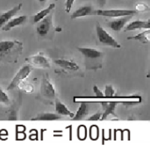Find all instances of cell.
I'll return each instance as SVG.
<instances>
[{"instance_id": "cell-1", "label": "cell", "mask_w": 150, "mask_h": 158, "mask_svg": "<svg viewBox=\"0 0 150 158\" xmlns=\"http://www.w3.org/2000/svg\"><path fill=\"white\" fill-rule=\"evenodd\" d=\"M96 33H97L98 40L102 45L108 46L111 48H121L120 44L107 31H106L100 26L99 23H97L96 25Z\"/></svg>"}, {"instance_id": "cell-2", "label": "cell", "mask_w": 150, "mask_h": 158, "mask_svg": "<svg viewBox=\"0 0 150 158\" xmlns=\"http://www.w3.org/2000/svg\"><path fill=\"white\" fill-rule=\"evenodd\" d=\"M32 71H33V67L31 65H29V64L23 65L22 67L19 69V70L17 72L16 75L14 76V77L11 79L10 85L7 87V90H11L17 88L22 81L27 78L28 76L31 74Z\"/></svg>"}, {"instance_id": "cell-3", "label": "cell", "mask_w": 150, "mask_h": 158, "mask_svg": "<svg viewBox=\"0 0 150 158\" xmlns=\"http://www.w3.org/2000/svg\"><path fill=\"white\" fill-rule=\"evenodd\" d=\"M138 13L135 10H128V9H109V10H96L95 15H99L103 17L109 18H119L127 15H134Z\"/></svg>"}, {"instance_id": "cell-4", "label": "cell", "mask_w": 150, "mask_h": 158, "mask_svg": "<svg viewBox=\"0 0 150 158\" xmlns=\"http://www.w3.org/2000/svg\"><path fill=\"white\" fill-rule=\"evenodd\" d=\"M77 49L84 56L86 62L92 63L93 62H98L99 60H102L103 53L101 51L96 49V48H77Z\"/></svg>"}, {"instance_id": "cell-5", "label": "cell", "mask_w": 150, "mask_h": 158, "mask_svg": "<svg viewBox=\"0 0 150 158\" xmlns=\"http://www.w3.org/2000/svg\"><path fill=\"white\" fill-rule=\"evenodd\" d=\"M27 62H29L31 65L38 67V68L41 69H49L50 68V62L48 61V59L47 57L43 56L41 53L34 55L32 56L27 57Z\"/></svg>"}, {"instance_id": "cell-6", "label": "cell", "mask_w": 150, "mask_h": 158, "mask_svg": "<svg viewBox=\"0 0 150 158\" xmlns=\"http://www.w3.org/2000/svg\"><path fill=\"white\" fill-rule=\"evenodd\" d=\"M40 92H41V95L47 98H53L56 97L55 87H54L53 84L50 82L49 78L48 77H44L41 81Z\"/></svg>"}, {"instance_id": "cell-7", "label": "cell", "mask_w": 150, "mask_h": 158, "mask_svg": "<svg viewBox=\"0 0 150 158\" xmlns=\"http://www.w3.org/2000/svg\"><path fill=\"white\" fill-rule=\"evenodd\" d=\"M50 14H48L47 17H45L44 19H42L40 21L38 22V26L36 27V32L41 37L46 36L51 30V27H52V16Z\"/></svg>"}, {"instance_id": "cell-8", "label": "cell", "mask_w": 150, "mask_h": 158, "mask_svg": "<svg viewBox=\"0 0 150 158\" xmlns=\"http://www.w3.org/2000/svg\"><path fill=\"white\" fill-rule=\"evenodd\" d=\"M133 15H127V16H123L119 17L118 19L115 20H111L110 22H108L107 26L113 31L115 32H120L122 31V29L125 27V26L127 25V23L130 21V19L133 18Z\"/></svg>"}, {"instance_id": "cell-9", "label": "cell", "mask_w": 150, "mask_h": 158, "mask_svg": "<svg viewBox=\"0 0 150 158\" xmlns=\"http://www.w3.org/2000/svg\"><path fill=\"white\" fill-rule=\"evenodd\" d=\"M21 8H22V4L20 3L14 7H12L11 10L6 11V12H3V13H0V29L2 28L11 18L14 17L17 13L21 10Z\"/></svg>"}, {"instance_id": "cell-10", "label": "cell", "mask_w": 150, "mask_h": 158, "mask_svg": "<svg viewBox=\"0 0 150 158\" xmlns=\"http://www.w3.org/2000/svg\"><path fill=\"white\" fill-rule=\"evenodd\" d=\"M118 101H102L100 104L103 106V113H102V116L101 118L102 120L106 119L110 114H112L113 116L116 117V113H115V108H116L117 105H118Z\"/></svg>"}, {"instance_id": "cell-11", "label": "cell", "mask_w": 150, "mask_h": 158, "mask_svg": "<svg viewBox=\"0 0 150 158\" xmlns=\"http://www.w3.org/2000/svg\"><path fill=\"white\" fill-rule=\"evenodd\" d=\"M27 17L26 15L19 16L17 18L12 17L1 29H2V31H5V32L10 31V30L16 27H19V26L24 25L25 23L27 22Z\"/></svg>"}, {"instance_id": "cell-12", "label": "cell", "mask_w": 150, "mask_h": 158, "mask_svg": "<svg viewBox=\"0 0 150 158\" xmlns=\"http://www.w3.org/2000/svg\"><path fill=\"white\" fill-rule=\"evenodd\" d=\"M21 45V43L16 40H3L0 41V56L8 55L14 48H18V46Z\"/></svg>"}, {"instance_id": "cell-13", "label": "cell", "mask_w": 150, "mask_h": 158, "mask_svg": "<svg viewBox=\"0 0 150 158\" xmlns=\"http://www.w3.org/2000/svg\"><path fill=\"white\" fill-rule=\"evenodd\" d=\"M55 64L59 66L60 68L66 69V70H71V71H77L79 69V66L77 62L72 60H64V59H56L54 61Z\"/></svg>"}, {"instance_id": "cell-14", "label": "cell", "mask_w": 150, "mask_h": 158, "mask_svg": "<svg viewBox=\"0 0 150 158\" xmlns=\"http://www.w3.org/2000/svg\"><path fill=\"white\" fill-rule=\"evenodd\" d=\"M125 27H126L125 32L133 31V30H137V29H149V19H147V20H135V21L129 23L127 26H125Z\"/></svg>"}, {"instance_id": "cell-15", "label": "cell", "mask_w": 150, "mask_h": 158, "mask_svg": "<svg viewBox=\"0 0 150 158\" xmlns=\"http://www.w3.org/2000/svg\"><path fill=\"white\" fill-rule=\"evenodd\" d=\"M95 14V10L91 6H84L76 10L71 14V19H77L80 17H85L88 15Z\"/></svg>"}, {"instance_id": "cell-16", "label": "cell", "mask_w": 150, "mask_h": 158, "mask_svg": "<svg viewBox=\"0 0 150 158\" xmlns=\"http://www.w3.org/2000/svg\"><path fill=\"white\" fill-rule=\"evenodd\" d=\"M55 8H56V5H55V4H51V5H49L47 8H45L43 10L40 11L39 12H37L35 15H33V23H34V24H37V23L39 22V21H40L42 19H44V18L47 17L48 14H50L52 11H54Z\"/></svg>"}, {"instance_id": "cell-17", "label": "cell", "mask_w": 150, "mask_h": 158, "mask_svg": "<svg viewBox=\"0 0 150 158\" xmlns=\"http://www.w3.org/2000/svg\"><path fill=\"white\" fill-rule=\"evenodd\" d=\"M89 113V106L86 102H81L80 106L78 108L77 112L75 116H73L72 118L74 120H81L85 118Z\"/></svg>"}, {"instance_id": "cell-18", "label": "cell", "mask_w": 150, "mask_h": 158, "mask_svg": "<svg viewBox=\"0 0 150 158\" xmlns=\"http://www.w3.org/2000/svg\"><path fill=\"white\" fill-rule=\"evenodd\" d=\"M56 113H58L61 116H69L71 118L74 116L73 113H71L69 110V108L67 107L64 104H62L60 100H58V99H56Z\"/></svg>"}, {"instance_id": "cell-19", "label": "cell", "mask_w": 150, "mask_h": 158, "mask_svg": "<svg viewBox=\"0 0 150 158\" xmlns=\"http://www.w3.org/2000/svg\"><path fill=\"white\" fill-rule=\"evenodd\" d=\"M150 30L149 29H147L146 31H143L141 33H140L137 35H134V36H131V37H128L127 40H138L140 42L146 44V43H148L150 41Z\"/></svg>"}, {"instance_id": "cell-20", "label": "cell", "mask_w": 150, "mask_h": 158, "mask_svg": "<svg viewBox=\"0 0 150 158\" xmlns=\"http://www.w3.org/2000/svg\"><path fill=\"white\" fill-rule=\"evenodd\" d=\"M61 115H59L58 113H40L37 117L32 118V120H58L61 119Z\"/></svg>"}, {"instance_id": "cell-21", "label": "cell", "mask_w": 150, "mask_h": 158, "mask_svg": "<svg viewBox=\"0 0 150 158\" xmlns=\"http://www.w3.org/2000/svg\"><path fill=\"white\" fill-rule=\"evenodd\" d=\"M0 103L6 105V106L10 105V103H11V100H10L8 95L1 88H0Z\"/></svg>"}, {"instance_id": "cell-22", "label": "cell", "mask_w": 150, "mask_h": 158, "mask_svg": "<svg viewBox=\"0 0 150 158\" xmlns=\"http://www.w3.org/2000/svg\"><path fill=\"white\" fill-rule=\"evenodd\" d=\"M114 89L111 85H106L104 98H114Z\"/></svg>"}, {"instance_id": "cell-23", "label": "cell", "mask_w": 150, "mask_h": 158, "mask_svg": "<svg viewBox=\"0 0 150 158\" xmlns=\"http://www.w3.org/2000/svg\"><path fill=\"white\" fill-rule=\"evenodd\" d=\"M135 11H137V12H145V11H149V7L145 3H139L136 6Z\"/></svg>"}, {"instance_id": "cell-24", "label": "cell", "mask_w": 150, "mask_h": 158, "mask_svg": "<svg viewBox=\"0 0 150 158\" xmlns=\"http://www.w3.org/2000/svg\"><path fill=\"white\" fill-rule=\"evenodd\" d=\"M93 90H94L95 94H96V98H104L105 96H104V94L102 93V91L98 88V86H93Z\"/></svg>"}, {"instance_id": "cell-25", "label": "cell", "mask_w": 150, "mask_h": 158, "mask_svg": "<svg viewBox=\"0 0 150 158\" xmlns=\"http://www.w3.org/2000/svg\"><path fill=\"white\" fill-rule=\"evenodd\" d=\"M74 2H75V0H67L66 4H65V11H66V12H69L70 11Z\"/></svg>"}, {"instance_id": "cell-26", "label": "cell", "mask_w": 150, "mask_h": 158, "mask_svg": "<svg viewBox=\"0 0 150 158\" xmlns=\"http://www.w3.org/2000/svg\"><path fill=\"white\" fill-rule=\"evenodd\" d=\"M101 116H102V113H101V112H98L97 113L91 115V116L88 118V120H99L100 118H101Z\"/></svg>"}, {"instance_id": "cell-27", "label": "cell", "mask_w": 150, "mask_h": 158, "mask_svg": "<svg viewBox=\"0 0 150 158\" xmlns=\"http://www.w3.org/2000/svg\"><path fill=\"white\" fill-rule=\"evenodd\" d=\"M98 3L99 4V6H105L106 4V0H97Z\"/></svg>"}, {"instance_id": "cell-28", "label": "cell", "mask_w": 150, "mask_h": 158, "mask_svg": "<svg viewBox=\"0 0 150 158\" xmlns=\"http://www.w3.org/2000/svg\"><path fill=\"white\" fill-rule=\"evenodd\" d=\"M38 1H39L40 3H45V2H46L47 0H38Z\"/></svg>"}, {"instance_id": "cell-29", "label": "cell", "mask_w": 150, "mask_h": 158, "mask_svg": "<svg viewBox=\"0 0 150 158\" xmlns=\"http://www.w3.org/2000/svg\"><path fill=\"white\" fill-rule=\"evenodd\" d=\"M56 1H57V0H56Z\"/></svg>"}]
</instances>
